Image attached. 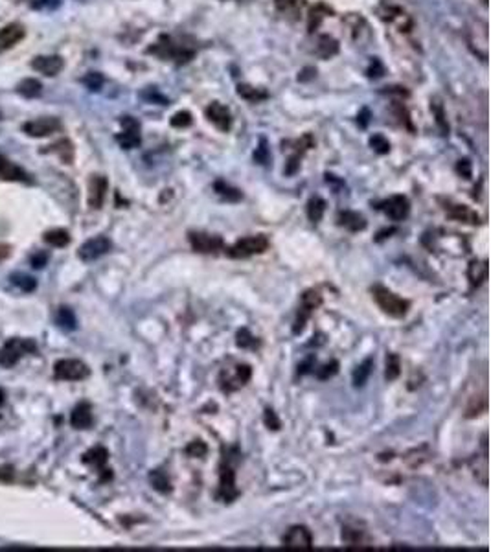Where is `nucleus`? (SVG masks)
<instances>
[{"label":"nucleus","mask_w":491,"mask_h":552,"mask_svg":"<svg viewBox=\"0 0 491 552\" xmlns=\"http://www.w3.org/2000/svg\"><path fill=\"white\" fill-rule=\"evenodd\" d=\"M372 294L374 299H376L377 306H379L386 315H391V317L394 318H401L409 313V300L401 299V297H398V294L392 293V291L386 289V287H383V285H376L372 289Z\"/></svg>","instance_id":"f257e3e1"},{"label":"nucleus","mask_w":491,"mask_h":552,"mask_svg":"<svg viewBox=\"0 0 491 552\" xmlns=\"http://www.w3.org/2000/svg\"><path fill=\"white\" fill-rule=\"evenodd\" d=\"M35 350V343L30 339H9L2 348H0V364L4 368H11L21 361L26 354Z\"/></svg>","instance_id":"f03ea898"},{"label":"nucleus","mask_w":491,"mask_h":552,"mask_svg":"<svg viewBox=\"0 0 491 552\" xmlns=\"http://www.w3.org/2000/svg\"><path fill=\"white\" fill-rule=\"evenodd\" d=\"M269 248V239L267 236H248V238L239 239L232 247L226 248V254L230 258H250L254 254H262Z\"/></svg>","instance_id":"7ed1b4c3"},{"label":"nucleus","mask_w":491,"mask_h":552,"mask_svg":"<svg viewBox=\"0 0 491 552\" xmlns=\"http://www.w3.org/2000/svg\"><path fill=\"white\" fill-rule=\"evenodd\" d=\"M54 374L57 379H63V381H81L88 377L91 370L79 359H59L54 364Z\"/></svg>","instance_id":"20e7f679"},{"label":"nucleus","mask_w":491,"mask_h":552,"mask_svg":"<svg viewBox=\"0 0 491 552\" xmlns=\"http://www.w3.org/2000/svg\"><path fill=\"white\" fill-rule=\"evenodd\" d=\"M468 42L471 46V50L480 57V59H487V52H490V32H487V24L475 21L468 26Z\"/></svg>","instance_id":"39448f33"},{"label":"nucleus","mask_w":491,"mask_h":552,"mask_svg":"<svg viewBox=\"0 0 491 552\" xmlns=\"http://www.w3.org/2000/svg\"><path fill=\"white\" fill-rule=\"evenodd\" d=\"M320 304H322V294L318 293V291H315V289L304 291L302 300H300L299 317H296V322H294V326H293L294 335L302 333L304 328H306V322H308V318L311 317V313L315 311V309H317Z\"/></svg>","instance_id":"423d86ee"},{"label":"nucleus","mask_w":491,"mask_h":552,"mask_svg":"<svg viewBox=\"0 0 491 552\" xmlns=\"http://www.w3.org/2000/svg\"><path fill=\"white\" fill-rule=\"evenodd\" d=\"M285 548H296V551H306L313 547V534L308 527L304 524H294L287 530V534L282 539Z\"/></svg>","instance_id":"0eeeda50"},{"label":"nucleus","mask_w":491,"mask_h":552,"mask_svg":"<svg viewBox=\"0 0 491 552\" xmlns=\"http://www.w3.org/2000/svg\"><path fill=\"white\" fill-rule=\"evenodd\" d=\"M110 247H112V243H110L109 238H105V236H96V238H91L79 247L78 256L81 258L83 262H94V260H98V258L109 253Z\"/></svg>","instance_id":"6e6552de"},{"label":"nucleus","mask_w":491,"mask_h":552,"mask_svg":"<svg viewBox=\"0 0 491 552\" xmlns=\"http://www.w3.org/2000/svg\"><path fill=\"white\" fill-rule=\"evenodd\" d=\"M23 129L28 137L45 138V137H50V134L57 133V131L61 129V124L57 118L45 116V118H37V120H32V122H26V124L23 125Z\"/></svg>","instance_id":"1a4fd4ad"},{"label":"nucleus","mask_w":491,"mask_h":552,"mask_svg":"<svg viewBox=\"0 0 491 552\" xmlns=\"http://www.w3.org/2000/svg\"><path fill=\"white\" fill-rule=\"evenodd\" d=\"M219 499L223 502H232L239 497V490L236 488V473L232 466L223 464L219 473V492H217Z\"/></svg>","instance_id":"9d476101"},{"label":"nucleus","mask_w":491,"mask_h":552,"mask_svg":"<svg viewBox=\"0 0 491 552\" xmlns=\"http://www.w3.org/2000/svg\"><path fill=\"white\" fill-rule=\"evenodd\" d=\"M190 243H192L193 251L202 254L217 253L223 248V239L219 236L207 234V232H190Z\"/></svg>","instance_id":"9b49d317"},{"label":"nucleus","mask_w":491,"mask_h":552,"mask_svg":"<svg viewBox=\"0 0 491 552\" xmlns=\"http://www.w3.org/2000/svg\"><path fill=\"white\" fill-rule=\"evenodd\" d=\"M107 188H109V183L103 175H92L88 179V192H87V202L88 207L98 210L101 208L103 201H105Z\"/></svg>","instance_id":"f8f14e48"},{"label":"nucleus","mask_w":491,"mask_h":552,"mask_svg":"<svg viewBox=\"0 0 491 552\" xmlns=\"http://www.w3.org/2000/svg\"><path fill=\"white\" fill-rule=\"evenodd\" d=\"M379 210L385 212L392 221H403L405 217L409 216L410 202L405 195H394V197H391L388 201L381 202V205H379Z\"/></svg>","instance_id":"ddd939ff"},{"label":"nucleus","mask_w":491,"mask_h":552,"mask_svg":"<svg viewBox=\"0 0 491 552\" xmlns=\"http://www.w3.org/2000/svg\"><path fill=\"white\" fill-rule=\"evenodd\" d=\"M32 69L48 78H54L63 70V59L59 55H39L32 61Z\"/></svg>","instance_id":"4468645a"},{"label":"nucleus","mask_w":491,"mask_h":552,"mask_svg":"<svg viewBox=\"0 0 491 552\" xmlns=\"http://www.w3.org/2000/svg\"><path fill=\"white\" fill-rule=\"evenodd\" d=\"M122 125H124V131L116 137L120 146L124 149H133V147L140 146V129H138L137 122L133 118H124Z\"/></svg>","instance_id":"2eb2a0df"},{"label":"nucleus","mask_w":491,"mask_h":552,"mask_svg":"<svg viewBox=\"0 0 491 552\" xmlns=\"http://www.w3.org/2000/svg\"><path fill=\"white\" fill-rule=\"evenodd\" d=\"M207 118L210 120L212 124L216 125L219 131H229L230 125H232V116H230V110L225 105H221L219 101H214L207 107Z\"/></svg>","instance_id":"dca6fc26"},{"label":"nucleus","mask_w":491,"mask_h":552,"mask_svg":"<svg viewBox=\"0 0 491 552\" xmlns=\"http://www.w3.org/2000/svg\"><path fill=\"white\" fill-rule=\"evenodd\" d=\"M24 39V28L21 24H8L0 30V52L13 48Z\"/></svg>","instance_id":"f3484780"},{"label":"nucleus","mask_w":491,"mask_h":552,"mask_svg":"<svg viewBox=\"0 0 491 552\" xmlns=\"http://www.w3.org/2000/svg\"><path fill=\"white\" fill-rule=\"evenodd\" d=\"M447 216H449L451 219L460 221V223H468V225H478V223H480V217H478L477 212L471 210V208L466 207V205H451V207L447 208Z\"/></svg>","instance_id":"a211bd4d"},{"label":"nucleus","mask_w":491,"mask_h":552,"mask_svg":"<svg viewBox=\"0 0 491 552\" xmlns=\"http://www.w3.org/2000/svg\"><path fill=\"white\" fill-rule=\"evenodd\" d=\"M70 423L76 429H88L92 425V407L88 403H79L70 414Z\"/></svg>","instance_id":"6ab92c4d"},{"label":"nucleus","mask_w":491,"mask_h":552,"mask_svg":"<svg viewBox=\"0 0 491 552\" xmlns=\"http://www.w3.org/2000/svg\"><path fill=\"white\" fill-rule=\"evenodd\" d=\"M337 219H339L340 226H345V229L352 230V232H361V230L366 229V219L361 214H357V212H340Z\"/></svg>","instance_id":"aec40b11"},{"label":"nucleus","mask_w":491,"mask_h":552,"mask_svg":"<svg viewBox=\"0 0 491 552\" xmlns=\"http://www.w3.org/2000/svg\"><path fill=\"white\" fill-rule=\"evenodd\" d=\"M342 541H345L348 547H366L370 539H368V536L364 534V530L345 527V529H342Z\"/></svg>","instance_id":"412c9836"},{"label":"nucleus","mask_w":491,"mask_h":552,"mask_svg":"<svg viewBox=\"0 0 491 552\" xmlns=\"http://www.w3.org/2000/svg\"><path fill=\"white\" fill-rule=\"evenodd\" d=\"M0 179L4 180H26V173H24L18 166L11 164L6 161L4 156H0Z\"/></svg>","instance_id":"4be33fe9"},{"label":"nucleus","mask_w":491,"mask_h":552,"mask_svg":"<svg viewBox=\"0 0 491 552\" xmlns=\"http://www.w3.org/2000/svg\"><path fill=\"white\" fill-rule=\"evenodd\" d=\"M339 52V42L330 35H322L318 37L317 41V54L320 55L322 59H330L333 55Z\"/></svg>","instance_id":"5701e85b"},{"label":"nucleus","mask_w":491,"mask_h":552,"mask_svg":"<svg viewBox=\"0 0 491 552\" xmlns=\"http://www.w3.org/2000/svg\"><path fill=\"white\" fill-rule=\"evenodd\" d=\"M149 483H151V486L155 488L156 492L161 493L171 492V481L164 469H153L151 473H149Z\"/></svg>","instance_id":"b1692460"},{"label":"nucleus","mask_w":491,"mask_h":552,"mask_svg":"<svg viewBox=\"0 0 491 552\" xmlns=\"http://www.w3.org/2000/svg\"><path fill=\"white\" fill-rule=\"evenodd\" d=\"M107 459H109V453H107L105 447H94V449L87 451V453L83 455V462H85V464L96 466L101 471H105L103 466H105Z\"/></svg>","instance_id":"393cba45"},{"label":"nucleus","mask_w":491,"mask_h":552,"mask_svg":"<svg viewBox=\"0 0 491 552\" xmlns=\"http://www.w3.org/2000/svg\"><path fill=\"white\" fill-rule=\"evenodd\" d=\"M486 276H487V262H478V260L471 262V265H469L468 269V278L471 280V284L480 285L484 280H486Z\"/></svg>","instance_id":"a878e982"},{"label":"nucleus","mask_w":491,"mask_h":552,"mask_svg":"<svg viewBox=\"0 0 491 552\" xmlns=\"http://www.w3.org/2000/svg\"><path fill=\"white\" fill-rule=\"evenodd\" d=\"M45 241L52 247H67L70 243V236L67 230L63 229H54L48 230L45 234Z\"/></svg>","instance_id":"bb28decb"},{"label":"nucleus","mask_w":491,"mask_h":552,"mask_svg":"<svg viewBox=\"0 0 491 552\" xmlns=\"http://www.w3.org/2000/svg\"><path fill=\"white\" fill-rule=\"evenodd\" d=\"M324 212H326V201L320 197H313L308 202V217L313 223H318V221L324 217Z\"/></svg>","instance_id":"cd10ccee"},{"label":"nucleus","mask_w":491,"mask_h":552,"mask_svg":"<svg viewBox=\"0 0 491 552\" xmlns=\"http://www.w3.org/2000/svg\"><path fill=\"white\" fill-rule=\"evenodd\" d=\"M41 83L37 81V79L33 78H28V79H23V81L18 83V94H23L24 98H35L41 94Z\"/></svg>","instance_id":"c85d7f7f"},{"label":"nucleus","mask_w":491,"mask_h":552,"mask_svg":"<svg viewBox=\"0 0 491 552\" xmlns=\"http://www.w3.org/2000/svg\"><path fill=\"white\" fill-rule=\"evenodd\" d=\"M372 367H374V359L368 357V359H364L363 363L359 364L357 368H355V372H354V385L355 386H363L364 383H366L368 376H370V372H372Z\"/></svg>","instance_id":"c756f323"},{"label":"nucleus","mask_w":491,"mask_h":552,"mask_svg":"<svg viewBox=\"0 0 491 552\" xmlns=\"http://www.w3.org/2000/svg\"><path fill=\"white\" fill-rule=\"evenodd\" d=\"M238 94L247 101H262L267 98V92L260 91L256 87H250V85H239Z\"/></svg>","instance_id":"7c9ffc66"},{"label":"nucleus","mask_w":491,"mask_h":552,"mask_svg":"<svg viewBox=\"0 0 491 552\" xmlns=\"http://www.w3.org/2000/svg\"><path fill=\"white\" fill-rule=\"evenodd\" d=\"M216 192L219 193L221 197L226 199V201H230V202H238L239 199L243 197V195H241V192H239L238 188H232L230 184L221 183V180H219V183H216Z\"/></svg>","instance_id":"2f4dec72"},{"label":"nucleus","mask_w":491,"mask_h":552,"mask_svg":"<svg viewBox=\"0 0 491 552\" xmlns=\"http://www.w3.org/2000/svg\"><path fill=\"white\" fill-rule=\"evenodd\" d=\"M400 372H401L400 357H398L395 354L386 355V372H385L386 379H388V381H394L395 377L400 376Z\"/></svg>","instance_id":"473e14b6"},{"label":"nucleus","mask_w":491,"mask_h":552,"mask_svg":"<svg viewBox=\"0 0 491 552\" xmlns=\"http://www.w3.org/2000/svg\"><path fill=\"white\" fill-rule=\"evenodd\" d=\"M330 13V9L324 8V6H317V8H313L311 9V13H309V32H315L318 26H320V23L324 21V17Z\"/></svg>","instance_id":"72a5a7b5"},{"label":"nucleus","mask_w":491,"mask_h":552,"mask_svg":"<svg viewBox=\"0 0 491 552\" xmlns=\"http://www.w3.org/2000/svg\"><path fill=\"white\" fill-rule=\"evenodd\" d=\"M276 6L280 9L282 13L285 15H299L300 9H302L304 2L302 0H276Z\"/></svg>","instance_id":"f704fd0d"},{"label":"nucleus","mask_w":491,"mask_h":552,"mask_svg":"<svg viewBox=\"0 0 491 552\" xmlns=\"http://www.w3.org/2000/svg\"><path fill=\"white\" fill-rule=\"evenodd\" d=\"M207 451L208 447L202 440H193L186 446V455L192 456V459H202V456L207 455Z\"/></svg>","instance_id":"c9c22d12"},{"label":"nucleus","mask_w":491,"mask_h":552,"mask_svg":"<svg viewBox=\"0 0 491 552\" xmlns=\"http://www.w3.org/2000/svg\"><path fill=\"white\" fill-rule=\"evenodd\" d=\"M57 322H59L63 328H67V330H74V328H76V317H74V313L70 311L69 308L59 309V313H57Z\"/></svg>","instance_id":"e433bc0d"},{"label":"nucleus","mask_w":491,"mask_h":552,"mask_svg":"<svg viewBox=\"0 0 491 552\" xmlns=\"http://www.w3.org/2000/svg\"><path fill=\"white\" fill-rule=\"evenodd\" d=\"M370 146H372L374 151H377L379 155H385V153L391 151V142H388L383 134H374V137L370 138Z\"/></svg>","instance_id":"4c0bfd02"},{"label":"nucleus","mask_w":491,"mask_h":552,"mask_svg":"<svg viewBox=\"0 0 491 552\" xmlns=\"http://www.w3.org/2000/svg\"><path fill=\"white\" fill-rule=\"evenodd\" d=\"M337 372H339V361H330V363L322 364V367L318 368L317 377L324 381V379H330V377L335 376Z\"/></svg>","instance_id":"58836bf2"},{"label":"nucleus","mask_w":491,"mask_h":552,"mask_svg":"<svg viewBox=\"0 0 491 552\" xmlns=\"http://www.w3.org/2000/svg\"><path fill=\"white\" fill-rule=\"evenodd\" d=\"M236 343H238V346H241V348H254V346L258 345L254 335L247 330V328L238 331V340H236Z\"/></svg>","instance_id":"ea45409f"},{"label":"nucleus","mask_w":491,"mask_h":552,"mask_svg":"<svg viewBox=\"0 0 491 552\" xmlns=\"http://www.w3.org/2000/svg\"><path fill=\"white\" fill-rule=\"evenodd\" d=\"M192 124V115H190L188 110H179V113H175L173 118H171V125L173 127H188Z\"/></svg>","instance_id":"a19ab883"},{"label":"nucleus","mask_w":491,"mask_h":552,"mask_svg":"<svg viewBox=\"0 0 491 552\" xmlns=\"http://www.w3.org/2000/svg\"><path fill=\"white\" fill-rule=\"evenodd\" d=\"M83 83H85L91 91H100L101 85H103V78H101L98 72H91L83 78Z\"/></svg>","instance_id":"79ce46f5"},{"label":"nucleus","mask_w":491,"mask_h":552,"mask_svg":"<svg viewBox=\"0 0 491 552\" xmlns=\"http://www.w3.org/2000/svg\"><path fill=\"white\" fill-rule=\"evenodd\" d=\"M263 422H265L267 427L272 429V431H278V429L282 427L280 420H278V416H276V413L272 409H265V414H263Z\"/></svg>","instance_id":"37998d69"},{"label":"nucleus","mask_w":491,"mask_h":552,"mask_svg":"<svg viewBox=\"0 0 491 552\" xmlns=\"http://www.w3.org/2000/svg\"><path fill=\"white\" fill-rule=\"evenodd\" d=\"M236 376H238L239 383H241V385H245V383L250 379V376H253V370H250V367H248V364H238V367H236Z\"/></svg>","instance_id":"c03bdc74"},{"label":"nucleus","mask_w":491,"mask_h":552,"mask_svg":"<svg viewBox=\"0 0 491 552\" xmlns=\"http://www.w3.org/2000/svg\"><path fill=\"white\" fill-rule=\"evenodd\" d=\"M13 282L21 285L24 291L35 289V282H33V278H28V276H13Z\"/></svg>","instance_id":"a18cd8bd"},{"label":"nucleus","mask_w":491,"mask_h":552,"mask_svg":"<svg viewBox=\"0 0 491 552\" xmlns=\"http://www.w3.org/2000/svg\"><path fill=\"white\" fill-rule=\"evenodd\" d=\"M456 170H458L460 175H464L466 179H469L471 177V164H469V161H460L458 166H456Z\"/></svg>","instance_id":"49530a36"},{"label":"nucleus","mask_w":491,"mask_h":552,"mask_svg":"<svg viewBox=\"0 0 491 552\" xmlns=\"http://www.w3.org/2000/svg\"><path fill=\"white\" fill-rule=\"evenodd\" d=\"M311 367H315V361H313V357L306 359V361H304V363L299 367V374H300V376H304V374L311 372Z\"/></svg>","instance_id":"de8ad7c7"},{"label":"nucleus","mask_w":491,"mask_h":552,"mask_svg":"<svg viewBox=\"0 0 491 552\" xmlns=\"http://www.w3.org/2000/svg\"><path fill=\"white\" fill-rule=\"evenodd\" d=\"M254 159H256L258 162H267V149H265V142H262V147L258 149V153L254 155Z\"/></svg>","instance_id":"09e8293b"},{"label":"nucleus","mask_w":491,"mask_h":552,"mask_svg":"<svg viewBox=\"0 0 491 552\" xmlns=\"http://www.w3.org/2000/svg\"><path fill=\"white\" fill-rule=\"evenodd\" d=\"M9 256V245H0V260Z\"/></svg>","instance_id":"8fccbe9b"}]
</instances>
